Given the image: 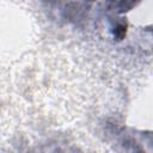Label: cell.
<instances>
[{
	"instance_id": "cell-1",
	"label": "cell",
	"mask_w": 153,
	"mask_h": 153,
	"mask_svg": "<svg viewBox=\"0 0 153 153\" xmlns=\"http://www.w3.org/2000/svg\"><path fill=\"white\" fill-rule=\"evenodd\" d=\"M116 36L118 37V38H123V36L126 35V26L124 25H118L117 27H116Z\"/></svg>"
}]
</instances>
